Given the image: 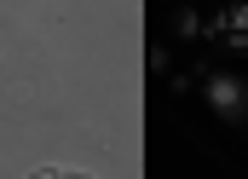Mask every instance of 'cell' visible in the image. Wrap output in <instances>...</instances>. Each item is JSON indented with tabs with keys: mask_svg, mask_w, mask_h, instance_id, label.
<instances>
[{
	"mask_svg": "<svg viewBox=\"0 0 248 179\" xmlns=\"http://www.w3.org/2000/svg\"><path fill=\"white\" fill-rule=\"evenodd\" d=\"M208 104L219 110V116H243V104H248V87L237 81V75H208Z\"/></svg>",
	"mask_w": 248,
	"mask_h": 179,
	"instance_id": "obj_1",
	"label": "cell"
},
{
	"mask_svg": "<svg viewBox=\"0 0 248 179\" xmlns=\"http://www.w3.org/2000/svg\"><path fill=\"white\" fill-rule=\"evenodd\" d=\"M29 179H93V174H81V168H35Z\"/></svg>",
	"mask_w": 248,
	"mask_h": 179,
	"instance_id": "obj_2",
	"label": "cell"
}]
</instances>
